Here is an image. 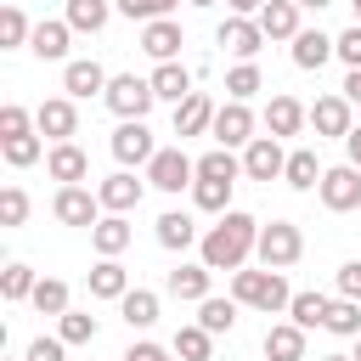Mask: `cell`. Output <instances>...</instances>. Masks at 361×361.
I'll list each match as a JSON object with an SVG mask.
<instances>
[{"mask_svg":"<svg viewBox=\"0 0 361 361\" xmlns=\"http://www.w3.org/2000/svg\"><path fill=\"white\" fill-rule=\"evenodd\" d=\"M197 248H203V265H209V271H243L248 254L259 248V220L243 214V209H226V214L203 231Z\"/></svg>","mask_w":361,"mask_h":361,"instance_id":"cell-1","label":"cell"},{"mask_svg":"<svg viewBox=\"0 0 361 361\" xmlns=\"http://www.w3.org/2000/svg\"><path fill=\"white\" fill-rule=\"evenodd\" d=\"M231 299L237 305H248V310H265V316H276V310H288L293 305V288L282 282V271H231Z\"/></svg>","mask_w":361,"mask_h":361,"instance_id":"cell-2","label":"cell"},{"mask_svg":"<svg viewBox=\"0 0 361 361\" xmlns=\"http://www.w3.org/2000/svg\"><path fill=\"white\" fill-rule=\"evenodd\" d=\"M299 254H305V237H299L293 220H271V226H259V248H254V259H259L265 271H288V265H299Z\"/></svg>","mask_w":361,"mask_h":361,"instance_id":"cell-3","label":"cell"},{"mask_svg":"<svg viewBox=\"0 0 361 361\" xmlns=\"http://www.w3.org/2000/svg\"><path fill=\"white\" fill-rule=\"evenodd\" d=\"M102 102H107V107L118 113V124H124V118H147L158 96H152V79H135V73H118V79L107 85V96H102Z\"/></svg>","mask_w":361,"mask_h":361,"instance_id":"cell-4","label":"cell"},{"mask_svg":"<svg viewBox=\"0 0 361 361\" xmlns=\"http://www.w3.org/2000/svg\"><path fill=\"white\" fill-rule=\"evenodd\" d=\"M107 147H113V158H118L124 169H135V164L147 169V164L158 158V141H152V130H147V118H124V124L113 130V141H107Z\"/></svg>","mask_w":361,"mask_h":361,"instance_id":"cell-5","label":"cell"},{"mask_svg":"<svg viewBox=\"0 0 361 361\" xmlns=\"http://www.w3.org/2000/svg\"><path fill=\"white\" fill-rule=\"evenodd\" d=\"M34 130H39L51 147L73 141V135H79V107H73V96H51V102H39V107H34Z\"/></svg>","mask_w":361,"mask_h":361,"instance_id":"cell-6","label":"cell"},{"mask_svg":"<svg viewBox=\"0 0 361 361\" xmlns=\"http://www.w3.org/2000/svg\"><path fill=\"white\" fill-rule=\"evenodd\" d=\"M192 180H197V164L180 147H158V158L147 164V186H158V192H180Z\"/></svg>","mask_w":361,"mask_h":361,"instance_id":"cell-7","label":"cell"},{"mask_svg":"<svg viewBox=\"0 0 361 361\" xmlns=\"http://www.w3.org/2000/svg\"><path fill=\"white\" fill-rule=\"evenodd\" d=\"M316 192H322V203H327L333 214H350V209H361V169H355V164H333Z\"/></svg>","mask_w":361,"mask_h":361,"instance_id":"cell-8","label":"cell"},{"mask_svg":"<svg viewBox=\"0 0 361 361\" xmlns=\"http://www.w3.org/2000/svg\"><path fill=\"white\" fill-rule=\"evenodd\" d=\"M282 169H288V152H282L276 135H254L243 147V175L248 180H282Z\"/></svg>","mask_w":361,"mask_h":361,"instance_id":"cell-9","label":"cell"},{"mask_svg":"<svg viewBox=\"0 0 361 361\" xmlns=\"http://www.w3.org/2000/svg\"><path fill=\"white\" fill-rule=\"evenodd\" d=\"M214 45H226L237 62H254L259 45H265V28H259L254 17H226V23L214 28Z\"/></svg>","mask_w":361,"mask_h":361,"instance_id":"cell-10","label":"cell"},{"mask_svg":"<svg viewBox=\"0 0 361 361\" xmlns=\"http://www.w3.org/2000/svg\"><path fill=\"white\" fill-rule=\"evenodd\" d=\"M51 214H56L62 226H85V231H90V226L102 220V197H96L90 186H62L56 203H51Z\"/></svg>","mask_w":361,"mask_h":361,"instance_id":"cell-11","label":"cell"},{"mask_svg":"<svg viewBox=\"0 0 361 361\" xmlns=\"http://www.w3.org/2000/svg\"><path fill=\"white\" fill-rule=\"evenodd\" d=\"M305 124H310V107H305L299 96H271V102H265V135L288 141V135H299Z\"/></svg>","mask_w":361,"mask_h":361,"instance_id":"cell-12","label":"cell"},{"mask_svg":"<svg viewBox=\"0 0 361 361\" xmlns=\"http://www.w3.org/2000/svg\"><path fill=\"white\" fill-rule=\"evenodd\" d=\"M209 135H214L220 147H248V141H254V113H248V102H220Z\"/></svg>","mask_w":361,"mask_h":361,"instance_id":"cell-13","label":"cell"},{"mask_svg":"<svg viewBox=\"0 0 361 361\" xmlns=\"http://www.w3.org/2000/svg\"><path fill=\"white\" fill-rule=\"evenodd\" d=\"M310 130H316V141H322V135H338V141H344V135L355 130L350 102H344V96H316V102H310Z\"/></svg>","mask_w":361,"mask_h":361,"instance_id":"cell-14","label":"cell"},{"mask_svg":"<svg viewBox=\"0 0 361 361\" xmlns=\"http://www.w3.org/2000/svg\"><path fill=\"white\" fill-rule=\"evenodd\" d=\"M141 192H147V180H135L130 169H118V175H107V180L96 186V197H102L107 214H130V209H141Z\"/></svg>","mask_w":361,"mask_h":361,"instance_id":"cell-15","label":"cell"},{"mask_svg":"<svg viewBox=\"0 0 361 361\" xmlns=\"http://www.w3.org/2000/svg\"><path fill=\"white\" fill-rule=\"evenodd\" d=\"M180 45H186V34H180V23H175V17H158V23H147V28H141V51H147L152 62H175V56H180Z\"/></svg>","mask_w":361,"mask_h":361,"instance_id":"cell-16","label":"cell"},{"mask_svg":"<svg viewBox=\"0 0 361 361\" xmlns=\"http://www.w3.org/2000/svg\"><path fill=\"white\" fill-rule=\"evenodd\" d=\"M107 85H113V79H107V68H102V62H90V56H79V62H68V68H62V90H68L73 102H79V96H107Z\"/></svg>","mask_w":361,"mask_h":361,"instance_id":"cell-17","label":"cell"},{"mask_svg":"<svg viewBox=\"0 0 361 361\" xmlns=\"http://www.w3.org/2000/svg\"><path fill=\"white\" fill-rule=\"evenodd\" d=\"M288 56H293V68L316 73L327 56H338V45H333V34H322V28H299V39L288 45Z\"/></svg>","mask_w":361,"mask_h":361,"instance_id":"cell-18","label":"cell"},{"mask_svg":"<svg viewBox=\"0 0 361 361\" xmlns=\"http://www.w3.org/2000/svg\"><path fill=\"white\" fill-rule=\"evenodd\" d=\"M214 113H220V107H214L203 90H192V96L175 107V135H180V141H186V135H209V130H214Z\"/></svg>","mask_w":361,"mask_h":361,"instance_id":"cell-19","label":"cell"},{"mask_svg":"<svg viewBox=\"0 0 361 361\" xmlns=\"http://www.w3.org/2000/svg\"><path fill=\"white\" fill-rule=\"evenodd\" d=\"M45 169H51V180H62V186H85L90 158H85V147L62 141V147H51V152H45Z\"/></svg>","mask_w":361,"mask_h":361,"instance_id":"cell-20","label":"cell"},{"mask_svg":"<svg viewBox=\"0 0 361 361\" xmlns=\"http://www.w3.org/2000/svg\"><path fill=\"white\" fill-rule=\"evenodd\" d=\"M130 237H135V231H130L124 214H102V220L90 226V248H96L102 259H118V254L130 248Z\"/></svg>","mask_w":361,"mask_h":361,"instance_id":"cell-21","label":"cell"},{"mask_svg":"<svg viewBox=\"0 0 361 361\" xmlns=\"http://www.w3.org/2000/svg\"><path fill=\"white\" fill-rule=\"evenodd\" d=\"M254 23L265 28V39H288V45L299 39V6H293V0H265Z\"/></svg>","mask_w":361,"mask_h":361,"instance_id":"cell-22","label":"cell"},{"mask_svg":"<svg viewBox=\"0 0 361 361\" xmlns=\"http://www.w3.org/2000/svg\"><path fill=\"white\" fill-rule=\"evenodd\" d=\"M152 96L180 107V102L192 96V68H180V62H158V68H152Z\"/></svg>","mask_w":361,"mask_h":361,"instance_id":"cell-23","label":"cell"},{"mask_svg":"<svg viewBox=\"0 0 361 361\" xmlns=\"http://www.w3.org/2000/svg\"><path fill=\"white\" fill-rule=\"evenodd\" d=\"M322 158H316V147H293L288 152V169H282V180L293 186V192H310V186H322Z\"/></svg>","mask_w":361,"mask_h":361,"instance_id":"cell-24","label":"cell"},{"mask_svg":"<svg viewBox=\"0 0 361 361\" xmlns=\"http://www.w3.org/2000/svg\"><path fill=\"white\" fill-rule=\"evenodd\" d=\"M192 243H203V237H197V226H192V214H180V209L158 214V248H169V254H186Z\"/></svg>","mask_w":361,"mask_h":361,"instance_id":"cell-25","label":"cell"},{"mask_svg":"<svg viewBox=\"0 0 361 361\" xmlns=\"http://www.w3.org/2000/svg\"><path fill=\"white\" fill-rule=\"evenodd\" d=\"M209 276H214V271H209L203 259H197V265H175V271H169V293L186 299V305H203V299H209Z\"/></svg>","mask_w":361,"mask_h":361,"instance_id":"cell-26","label":"cell"},{"mask_svg":"<svg viewBox=\"0 0 361 361\" xmlns=\"http://www.w3.org/2000/svg\"><path fill=\"white\" fill-rule=\"evenodd\" d=\"M265 355H271V361H305V327H299V322L265 327Z\"/></svg>","mask_w":361,"mask_h":361,"instance_id":"cell-27","label":"cell"},{"mask_svg":"<svg viewBox=\"0 0 361 361\" xmlns=\"http://www.w3.org/2000/svg\"><path fill=\"white\" fill-rule=\"evenodd\" d=\"M90 299H124L130 293V271L118 265V259H102V265H90Z\"/></svg>","mask_w":361,"mask_h":361,"instance_id":"cell-28","label":"cell"},{"mask_svg":"<svg viewBox=\"0 0 361 361\" xmlns=\"http://www.w3.org/2000/svg\"><path fill=\"white\" fill-rule=\"evenodd\" d=\"M107 17H113L107 0H68V11H62V23H68L73 34H102Z\"/></svg>","mask_w":361,"mask_h":361,"instance_id":"cell-29","label":"cell"},{"mask_svg":"<svg viewBox=\"0 0 361 361\" xmlns=\"http://www.w3.org/2000/svg\"><path fill=\"white\" fill-rule=\"evenodd\" d=\"M68 23H34V39H28V51L39 56V62H62L68 56Z\"/></svg>","mask_w":361,"mask_h":361,"instance_id":"cell-30","label":"cell"},{"mask_svg":"<svg viewBox=\"0 0 361 361\" xmlns=\"http://www.w3.org/2000/svg\"><path fill=\"white\" fill-rule=\"evenodd\" d=\"M34 288H39V276H34V265H23V259H11V265L0 271V299H6V305H23V299H34Z\"/></svg>","mask_w":361,"mask_h":361,"instance_id":"cell-31","label":"cell"},{"mask_svg":"<svg viewBox=\"0 0 361 361\" xmlns=\"http://www.w3.org/2000/svg\"><path fill=\"white\" fill-rule=\"evenodd\" d=\"M118 316H124L130 327H141V333H147V327L158 322V293H152V288H130V293L118 299Z\"/></svg>","mask_w":361,"mask_h":361,"instance_id":"cell-32","label":"cell"},{"mask_svg":"<svg viewBox=\"0 0 361 361\" xmlns=\"http://www.w3.org/2000/svg\"><path fill=\"white\" fill-rule=\"evenodd\" d=\"M327 293H316V288H305V293H293V305H288V322H299L305 333L310 327H327Z\"/></svg>","mask_w":361,"mask_h":361,"instance_id":"cell-33","label":"cell"},{"mask_svg":"<svg viewBox=\"0 0 361 361\" xmlns=\"http://www.w3.org/2000/svg\"><path fill=\"white\" fill-rule=\"evenodd\" d=\"M237 175H243V158H237L231 147H214V152L197 158V180H231V186H237Z\"/></svg>","mask_w":361,"mask_h":361,"instance_id":"cell-34","label":"cell"},{"mask_svg":"<svg viewBox=\"0 0 361 361\" xmlns=\"http://www.w3.org/2000/svg\"><path fill=\"white\" fill-rule=\"evenodd\" d=\"M39 316H68L73 305H68V282L62 276H39V288H34V299H28Z\"/></svg>","mask_w":361,"mask_h":361,"instance_id":"cell-35","label":"cell"},{"mask_svg":"<svg viewBox=\"0 0 361 361\" xmlns=\"http://www.w3.org/2000/svg\"><path fill=\"white\" fill-rule=\"evenodd\" d=\"M197 327H203V333H231V327H237V299H214V293H209V299L197 305Z\"/></svg>","mask_w":361,"mask_h":361,"instance_id":"cell-36","label":"cell"},{"mask_svg":"<svg viewBox=\"0 0 361 361\" xmlns=\"http://www.w3.org/2000/svg\"><path fill=\"white\" fill-rule=\"evenodd\" d=\"M180 361H209V350H214V333H203L197 322H186V327H175V344H169Z\"/></svg>","mask_w":361,"mask_h":361,"instance_id":"cell-37","label":"cell"},{"mask_svg":"<svg viewBox=\"0 0 361 361\" xmlns=\"http://www.w3.org/2000/svg\"><path fill=\"white\" fill-rule=\"evenodd\" d=\"M34 39V23L23 17V6H6L0 11V51H23Z\"/></svg>","mask_w":361,"mask_h":361,"instance_id":"cell-38","label":"cell"},{"mask_svg":"<svg viewBox=\"0 0 361 361\" xmlns=\"http://www.w3.org/2000/svg\"><path fill=\"white\" fill-rule=\"evenodd\" d=\"M327 333L361 338V299H333V305H327Z\"/></svg>","mask_w":361,"mask_h":361,"instance_id":"cell-39","label":"cell"},{"mask_svg":"<svg viewBox=\"0 0 361 361\" xmlns=\"http://www.w3.org/2000/svg\"><path fill=\"white\" fill-rule=\"evenodd\" d=\"M102 327H96V316L90 310H68V316H56V338L62 344H90Z\"/></svg>","mask_w":361,"mask_h":361,"instance_id":"cell-40","label":"cell"},{"mask_svg":"<svg viewBox=\"0 0 361 361\" xmlns=\"http://www.w3.org/2000/svg\"><path fill=\"white\" fill-rule=\"evenodd\" d=\"M254 90H265V79H259V68H254V62H237V68L226 73V102H248Z\"/></svg>","mask_w":361,"mask_h":361,"instance_id":"cell-41","label":"cell"},{"mask_svg":"<svg viewBox=\"0 0 361 361\" xmlns=\"http://www.w3.org/2000/svg\"><path fill=\"white\" fill-rule=\"evenodd\" d=\"M39 152H45V141H39V135H11V141H0V158H6L11 169L39 164Z\"/></svg>","mask_w":361,"mask_h":361,"instance_id":"cell-42","label":"cell"},{"mask_svg":"<svg viewBox=\"0 0 361 361\" xmlns=\"http://www.w3.org/2000/svg\"><path fill=\"white\" fill-rule=\"evenodd\" d=\"M192 203L209 209V214H226L231 209V180H192Z\"/></svg>","mask_w":361,"mask_h":361,"instance_id":"cell-43","label":"cell"},{"mask_svg":"<svg viewBox=\"0 0 361 361\" xmlns=\"http://www.w3.org/2000/svg\"><path fill=\"white\" fill-rule=\"evenodd\" d=\"M180 0H118V11L130 17V23H158V17H169Z\"/></svg>","mask_w":361,"mask_h":361,"instance_id":"cell-44","label":"cell"},{"mask_svg":"<svg viewBox=\"0 0 361 361\" xmlns=\"http://www.w3.org/2000/svg\"><path fill=\"white\" fill-rule=\"evenodd\" d=\"M11 135H34V113L17 107V102L0 107V141H11Z\"/></svg>","mask_w":361,"mask_h":361,"instance_id":"cell-45","label":"cell"},{"mask_svg":"<svg viewBox=\"0 0 361 361\" xmlns=\"http://www.w3.org/2000/svg\"><path fill=\"white\" fill-rule=\"evenodd\" d=\"M28 220V192L23 186H6L0 192V226H23Z\"/></svg>","mask_w":361,"mask_h":361,"instance_id":"cell-46","label":"cell"},{"mask_svg":"<svg viewBox=\"0 0 361 361\" xmlns=\"http://www.w3.org/2000/svg\"><path fill=\"white\" fill-rule=\"evenodd\" d=\"M333 45H338V62L344 68H361V23H350L344 34H333Z\"/></svg>","mask_w":361,"mask_h":361,"instance_id":"cell-47","label":"cell"},{"mask_svg":"<svg viewBox=\"0 0 361 361\" xmlns=\"http://www.w3.org/2000/svg\"><path fill=\"white\" fill-rule=\"evenodd\" d=\"M333 288H338V299H361V259H344L338 276H333Z\"/></svg>","mask_w":361,"mask_h":361,"instance_id":"cell-48","label":"cell"},{"mask_svg":"<svg viewBox=\"0 0 361 361\" xmlns=\"http://www.w3.org/2000/svg\"><path fill=\"white\" fill-rule=\"evenodd\" d=\"M23 361H68V344H62V338H34Z\"/></svg>","mask_w":361,"mask_h":361,"instance_id":"cell-49","label":"cell"},{"mask_svg":"<svg viewBox=\"0 0 361 361\" xmlns=\"http://www.w3.org/2000/svg\"><path fill=\"white\" fill-rule=\"evenodd\" d=\"M124 361H180V355H175V350H164V344H147V338H141V344H130V350H124Z\"/></svg>","mask_w":361,"mask_h":361,"instance_id":"cell-50","label":"cell"},{"mask_svg":"<svg viewBox=\"0 0 361 361\" xmlns=\"http://www.w3.org/2000/svg\"><path fill=\"white\" fill-rule=\"evenodd\" d=\"M338 96H344L350 107H361V68H350V73H344V90H338Z\"/></svg>","mask_w":361,"mask_h":361,"instance_id":"cell-51","label":"cell"},{"mask_svg":"<svg viewBox=\"0 0 361 361\" xmlns=\"http://www.w3.org/2000/svg\"><path fill=\"white\" fill-rule=\"evenodd\" d=\"M344 164H355V169H361V124L344 135Z\"/></svg>","mask_w":361,"mask_h":361,"instance_id":"cell-52","label":"cell"},{"mask_svg":"<svg viewBox=\"0 0 361 361\" xmlns=\"http://www.w3.org/2000/svg\"><path fill=\"white\" fill-rule=\"evenodd\" d=\"M226 6H231V17H259L265 0H226Z\"/></svg>","mask_w":361,"mask_h":361,"instance_id":"cell-53","label":"cell"},{"mask_svg":"<svg viewBox=\"0 0 361 361\" xmlns=\"http://www.w3.org/2000/svg\"><path fill=\"white\" fill-rule=\"evenodd\" d=\"M299 11H322V6H333V0H293Z\"/></svg>","mask_w":361,"mask_h":361,"instance_id":"cell-54","label":"cell"},{"mask_svg":"<svg viewBox=\"0 0 361 361\" xmlns=\"http://www.w3.org/2000/svg\"><path fill=\"white\" fill-rule=\"evenodd\" d=\"M186 6H197V11H209V6H214V0H186Z\"/></svg>","mask_w":361,"mask_h":361,"instance_id":"cell-55","label":"cell"},{"mask_svg":"<svg viewBox=\"0 0 361 361\" xmlns=\"http://www.w3.org/2000/svg\"><path fill=\"white\" fill-rule=\"evenodd\" d=\"M322 361H355V355H322Z\"/></svg>","mask_w":361,"mask_h":361,"instance_id":"cell-56","label":"cell"},{"mask_svg":"<svg viewBox=\"0 0 361 361\" xmlns=\"http://www.w3.org/2000/svg\"><path fill=\"white\" fill-rule=\"evenodd\" d=\"M350 6H355V23H361V0H350Z\"/></svg>","mask_w":361,"mask_h":361,"instance_id":"cell-57","label":"cell"},{"mask_svg":"<svg viewBox=\"0 0 361 361\" xmlns=\"http://www.w3.org/2000/svg\"><path fill=\"white\" fill-rule=\"evenodd\" d=\"M355 361H361V338H355Z\"/></svg>","mask_w":361,"mask_h":361,"instance_id":"cell-58","label":"cell"},{"mask_svg":"<svg viewBox=\"0 0 361 361\" xmlns=\"http://www.w3.org/2000/svg\"><path fill=\"white\" fill-rule=\"evenodd\" d=\"M0 361H11V355H0Z\"/></svg>","mask_w":361,"mask_h":361,"instance_id":"cell-59","label":"cell"}]
</instances>
